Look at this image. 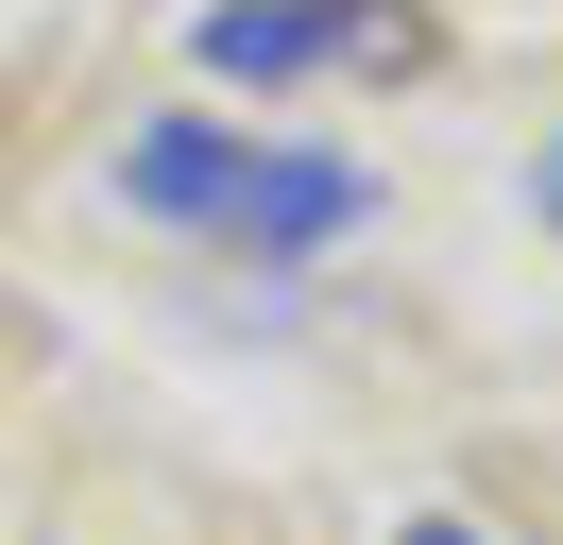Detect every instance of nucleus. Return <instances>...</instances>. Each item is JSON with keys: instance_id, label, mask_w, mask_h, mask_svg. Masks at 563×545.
I'll list each match as a JSON object with an SVG mask.
<instances>
[{"instance_id": "obj_4", "label": "nucleus", "mask_w": 563, "mask_h": 545, "mask_svg": "<svg viewBox=\"0 0 563 545\" xmlns=\"http://www.w3.org/2000/svg\"><path fill=\"white\" fill-rule=\"evenodd\" d=\"M547 204H563V170H547Z\"/></svg>"}, {"instance_id": "obj_3", "label": "nucleus", "mask_w": 563, "mask_h": 545, "mask_svg": "<svg viewBox=\"0 0 563 545\" xmlns=\"http://www.w3.org/2000/svg\"><path fill=\"white\" fill-rule=\"evenodd\" d=\"M393 545H495V529H461V511H410V529H393Z\"/></svg>"}, {"instance_id": "obj_2", "label": "nucleus", "mask_w": 563, "mask_h": 545, "mask_svg": "<svg viewBox=\"0 0 563 545\" xmlns=\"http://www.w3.org/2000/svg\"><path fill=\"white\" fill-rule=\"evenodd\" d=\"M188 52H206V86H427L444 34L410 0H206Z\"/></svg>"}, {"instance_id": "obj_1", "label": "nucleus", "mask_w": 563, "mask_h": 545, "mask_svg": "<svg viewBox=\"0 0 563 545\" xmlns=\"http://www.w3.org/2000/svg\"><path fill=\"white\" fill-rule=\"evenodd\" d=\"M120 204L188 238H240V256H308V238L376 222V170L358 154H274V136H222V120H137L120 136Z\"/></svg>"}]
</instances>
